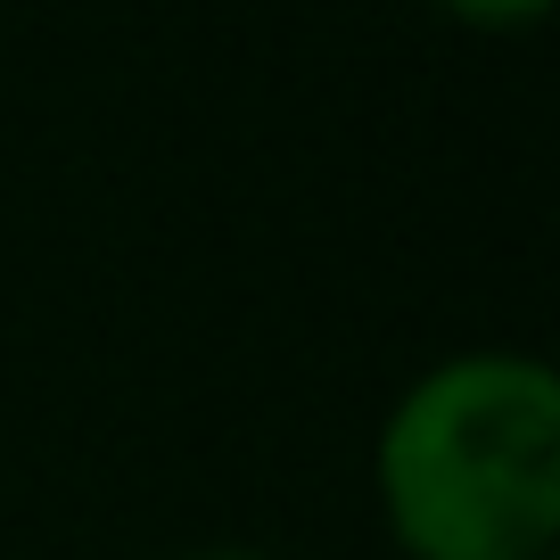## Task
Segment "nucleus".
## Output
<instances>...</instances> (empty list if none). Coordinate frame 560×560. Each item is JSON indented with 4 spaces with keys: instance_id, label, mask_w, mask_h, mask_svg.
Wrapping results in <instances>:
<instances>
[{
    "instance_id": "obj_3",
    "label": "nucleus",
    "mask_w": 560,
    "mask_h": 560,
    "mask_svg": "<svg viewBox=\"0 0 560 560\" xmlns=\"http://www.w3.org/2000/svg\"><path fill=\"white\" fill-rule=\"evenodd\" d=\"M544 560H560V552H544Z\"/></svg>"
},
{
    "instance_id": "obj_1",
    "label": "nucleus",
    "mask_w": 560,
    "mask_h": 560,
    "mask_svg": "<svg viewBox=\"0 0 560 560\" xmlns=\"http://www.w3.org/2000/svg\"><path fill=\"white\" fill-rule=\"evenodd\" d=\"M371 494L412 560L560 552V371L552 354L470 338L387 396Z\"/></svg>"
},
{
    "instance_id": "obj_2",
    "label": "nucleus",
    "mask_w": 560,
    "mask_h": 560,
    "mask_svg": "<svg viewBox=\"0 0 560 560\" xmlns=\"http://www.w3.org/2000/svg\"><path fill=\"white\" fill-rule=\"evenodd\" d=\"M165 560H289V552L247 544V536H207V544H182V552H165Z\"/></svg>"
}]
</instances>
